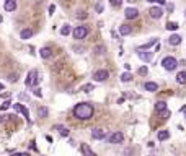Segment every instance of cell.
Here are the masks:
<instances>
[{"label": "cell", "instance_id": "14", "mask_svg": "<svg viewBox=\"0 0 186 156\" xmlns=\"http://www.w3.org/2000/svg\"><path fill=\"white\" fill-rule=\"evenodd\" d=\"M144 90L145 91H150V93H155L158 90V85L155 81H145L144 83Z\"/></svg>", "mask_w": 186, "mask_h": 156}, {"label": "cell", "instance_id": "31", "mask_svg": "<svg viewBox=\"0 0 186 156\" xmlns=\"http://www.w3.org/2000/svg\"><path fill=\"white\" fill-rule=\"evenodd\" d=\"M149 73V68H147V65H144V67H141L139 68V75H142V76H145Z\"/></svg>", "mask_w": 186, "mask_h": 156}, {"label": "cell", "instance_id": "4", "mask_svg": "<svg viewBox=\"0 0 186 156\" xmlns=\"http://www.w3.org/2000/svg\"><path fill=\"white\" fill-rule=\"evenodd\" d=\"M72 34H74V39H77V41H80V39H85L88 36V26H85V24H80V26H77V28L72 31Z\"/></svg>", "mask_w": 186, "mask_h": 156}, {"label": "cell", "instance_id": "28", "mask_svg": "<svg viewBox=\"0 0 186 156\" xmlns=\"http://www.w3.org/2000/svg\"><path fill=\"white\" fill-rule=\"evenodd\" d=\"M72 33V28H70V24H64L62 28H60V34L62 36H69Z\"/></svg>", "mask_w": 186, "mask_h": 156}, {"label": "cell", "instance_id": "23", "mask_svg": "<svg viewBox=\"0 0 186 156\" xmlns=\"http://www.w3.org/2000/svg\"><path fill=\"white\" fill-rule=\"evenodd\" d=\"M119 78H121V81H123V83H129V81L132 80V73H131L129 70H127V72H124L123 75L119 76Z\"/></svg>", "mask_w": 186, "mask_h": 156}, {"label": "cell", "instance_id": "7", "mask_svg": "<svg viewBox=\"0 0 186 156\" xmlns=\"http://www.w3.org/2000/svg\"><path fill=\"white\" fill-rule=\"evenodd\" d=\"M149 15H150V18H154V20H160V18L163 16V10H162L160 7H150L149 8Z\"/></svg>", "mask_w": 186, "mask_h": 156}, {"label": "cell", "instance_id": "46", "mask_svg": "<svg viewBox=\"0 0 186 156\" xmlns=\"http://www.w3.org/2000/svg\"><path fill=\"white\" fill-rule=\"evenodd\" d=\"M2 90H4V85L0 83V93H2Z\"/></svg>", "mask_w": 186, "mask_h": 156}, {"label": "cell", "instance_id": "49", "mask_svg": "<svg viewBox=\"0 0 186 156\" xmlns=\"http://www.w3.org/2000/svg\"><path fill=\"white\" fill-rule=\"evenodd\" d=\"M2 21H4V18H2V15H0V23H2Z\"/></svg>", "mask_w": 186, "mask_h": 156}, {"label": "cell", "instance_id": "35", "mask_svg": "<svg viewBox=\"0 0 186 156\" xmlns=\"http://www.w3.org/2000/svg\"><path fill=\"white\" fill-rule=\"evenodd\" d=\"M72 49H74L77 54H83V52H85V47H82V46H80V47H78V46H74Z\"/></svg>", "mask_w": 186, "mask_h": 156}, {"label": "cell", "instance_id": "40", "mask_svg": "<svg viewBox=\"0 0 186 156\" xmlns=\"http://www.w3.org/2000/svg\"><path fill=\"white\" fill-rule=\"evenodd\" d=\"M167 10H168V11H173V10H175V5H173V4H168V5H167Z\"/></svg>", "mask_w": 186, "mask_h": 156}, {"label": "cell", "instance_id": "44", "mask_svg": "<svg viewBox=\"0 0 186 156\" xmlns=\"http://www.w3.org/2000/svg\"><path fill=\"white\" fill-rule=\"evenodd\" d=\"M20 156H29V153H21Z\"/></svg>", "mask_w": 186, "mask_h": 156}, {"label": "cell", "instance_id": "5", "mask_svg": "<svg viewBox=\"0 0 186 156\" xmlns=\"http://www.w3.org/2000/svg\"><path fill=\"white\" fill-rule=\"evenodd\" d=\"M108 78H109L108 70H96V72L93 73V80L95 81H106Z\"/></svg>", "mask_w": 186, "mask_h": 156}, {"label": "cell", "instance_id": "34", "mask_svg": "<svg viewBox=\"0 0 186 156\" xmlns=\"http://www.w3.org/2000/svg\"><path fill=\"white\" fill-rule=\"evenodd\" d=\"M109 4H111V7H119L123 4V0H109Z\"/></svg>", "mask_w": 186, "mask_h": 156}, {"label": "cell", "instance_id": "17", "mask_svg": "<svg viewBox=\"0 0 186 156\" xmlns=\"http://www.w3.org/2000/svg\"><path fill=\"white\" fill-rule=\"evenodd\" d=\"M131 33H132V26H129V24H121L119 26V34L121 36H129Z\"/></svg>", "mask_w": 186, "mask_h": 156}, {"label": "cell", "instance_id": "42", "mask_svg": "<svg viewBox=\"0 0 186 156\" xmlns=\"http://www.w3.org/2000/svg\"><path fill=\"white\" fill-rule=\"evenodd\" d=\"M0 96H4V98H10V93H0Z\"/></svg>", "mask_w": 186, "mask_h": 156}, {"label": "cell", "instance_id": "6", "mask_svg": "<svg viewBox=\"0 0 186 156\" xmlns=\"http://www.w3.org/2000/svg\"><path fill=\"white\" fill-rule=\"evenodd\" d=\"M123 140H124L123 132H114V133H111V135H109L108 142L111 143V145H118V143H121Z\"/></svg>", "mask_w": 186, "mask_h": 156}, {"label": "cell", "instance_id": "37", "mask_svg": "<svg viewBox=\"0 0 186 156\" xmlns=\"http://www.w3.org/2000/svg\"><path fill=\"white\" fill-rule=\"evenodd\" d=\"M77 18H78V20H85V18H87V13H85V11H78Z\"/></svg>", "mask_w": 186, "mask_h": 156}, {"label": "cell", "instance_id": "47", "mask_svg": "<svg viewBox=\"0 0 186 156\" xmlns=\"http://www.w3.org/2000/svg\"><path fill=\"white\" fill-rule=\"evenodd\" d=\"M126 2H129V4H134V2H136V0H126Z\"/></svg>", "mask_w": 186, "mask_h": 156}, {"label": "cell", "instance_id": "38", "mask_svg": "<svg viewBox=\"0 0 186 156\" xmlns=\"http://www.w3.org/2000/svg\"><path fill=\"white\" fill-rule=\"evenodd\" d=\"M33 94H34V96H38V98L42 96V93H41V90H39V88H36V90L33 91Z\"/></svg>", "mask_w": 186, "mask_h": 156}, {"label": "cell", "instance_id": "33", "mask_svg": "<svg viewBox=\"0 0 186 156\" xmlns=\"http://www.w3.org/2000/svg\"><path fill=\"white\" fill-rule=\"evenodd\" d=\"M95 10H96V13H103V2H98L95 5Z\"/></svg>", "mask_w": 186, "mask_h": 156}, {"label": "cell", "instance_id": "1", "mask_svg": "<svg viewBox=\"0 0 186 156\" xmlns=\"http://www.w3.org/2000/svg\"><path fill=\"white\" fill-rule=\"evenodd\" d=\"M93 106L90 103H80L74 108V117L78 120H88L93 117Z\"/></svg>", "mask_w": 186, "mask_h": 156}, {"label": "cell", "instance_id": "10", "mask_svg": "<svg viewBox=\"0 0 186 156\" xmlns=\"http://www.w3.org/2000/svg\"><path fill=\"white\" fill-rule=\"evenodd\" d=\"M91 137L95 140H103L106 137V132L103 128H93V130H91Z\"/></svg>", "mask_w": 186, "mask_h": 156}, {"label": "cell", "instance_id": "9", "mask_svg": "<svg viewBox=\"0 0 186 156\" xmlns=\"http://www.w3.org/2000/svg\"><path fill=\"white\" fill-rule=\"evenodd\" d=\"M124 16H126L127 20H136V18L139 16V10L129 7V8H126V11H124Z\"/></svg>", "mask_w": 186, "mask_h": 156}, {"label": "cell", "instance_id": "8", "mask_svg": "<svg viewBox=\"0 0 186 156\" xmlns=\"http://www.w3.org/2000/svg\"><path fill=\"white\" fill-rule=\"evenodd\" d=\"M13 109H15V111H17V112H20V114H23V115H25V117H26V119H28V120H29V112H28V108H26L25 104L15 103V104H13Z\"/></svg>", "mask_w": 186, "mask_h": 156}, {"label": "cell", "instance_id": "26", "mask_svg": "<svg viewBox=\"0 0 186 156\" xmlns=\"http://www.w3.org/2000/svg\"><path fill=\"white\" fill-rule=\"evenodd\" d=\"M95 90V85L93 83H87V85H83V86H80V91H83V93H90V91H93Z\"/></svg>", "mask_w": 186, "mask_h": 156}, {"label": "cell", "instance_id": "2", "mask_svg": "<svg viewBox=\"0 0 186 156\" xmlns=\"http://www.w3.org/2000/svg\"><path fill=\"white\" fill-rule=\"evenodd\" d=\"M38 83H39V73H38V70H29L28 75H26L25 85H26V86H36Z\"/></svg>", "mask_w": 186, "mask_h": 156}, {"label": "cell", "instance_id": "25", "mask_svg": "<svg viewBox=\"0 0 186 156\" xmlns=\"http://www.w3.org/2000/svg\"><path fill=\"white\" fill-rule=\"evenodd\" d=\"M52 128L59 130V132H60V135H62V137H67V135H69V128H67V127H64V125H54Z\"/></svg>", "mask_w": 186, "mask_h": 156}, {"label": "cell", "instance_id": "21", "mask_svg": "<svg viewBox=\"0 0 186 156\" xmlns=\"http://www.w3.org/2000/svg\"><path fill=\"white\" fill-rule=\"evenodd\" d=\"M176 83H178V85H186V72H185V70L176 75Z\"/></svg>", "mask_w": 186, "mask_h": 156}, {"label": "cell", "instance_id": "30", "mask_svg": "<svg viewBox=\"0 0 186 156\" xmlns=\"http://www.w3.org/2000/svg\"><path fill=\"white\" fill-rule=\"evenodd\" d=\"M8 108H11V103H10V101H4V103H2V104H0V111H7V109Z\"/></svg>", "mask_w": 186, "mask_h": 156}, {"label": "cell", "instance_id": "22", "mask_svg": "<svg viewBox=\"0 0 186 156\" xmlns=\"http://www.w3.org/2000/svg\"><path fill=\"white\" fill-rule=\"evenodd\" d=\"M93 52H95L96 56H103V54L106 52V46H103V44L95 46V47H93Z\"/></svg>", "mask_w": 186, "mask_h": 156}, {"label": "cell", "instance_id": "36", "mask_svg": "<svg viewBox=\"0 0 186 156\" xmlns=\"http://www.w3.org/2000/svg\"><path fill=\"white\" fill-rule=\"evenodd\" d=\"M158 114H162V117H163V119H168V117H170V111H168V109H165V111L158 112Z\"/></svg>", "mask_w": 186, "mask_h": 156}, {"label": "cell", "instance_id": "48", "mask_svg": "<svg viewBox=\"0 0 186 156\" xmlns=\"http://www.w3.org/2000/svg\"><path fill=\"white\" fill-rule=\"evenodd\" d=\"M2 122H4V117H2V115H0V124H2Z\"/></svg>", "mask_w": 186, "mask_h": 156}, {"label": "cell", "instance_id": "43", "mask_svg": "<svg viewBox=\"0 0 186 156\" xmlns=\"http://www.w3.org/2000/svg\"><path fill=\"white\" fill-rule=\"evenodd\" d=\"M160 51V42H158V44H155V52H158Z\"/></svg>", "mask_w": 186, "mask_h": 156}, {"label": "cell", "instance_id": "41", "mask_svg": "<svg viewBox=\"0 0 186 156\" xmlns=\"http://www.w3.org/2000/svg\"><path fill=\"white\" fill-rule=\"evenodd\" d=\"M155 2H157V4H160V5H165L167 4V0H155Z\"/></svg>", "mask_w": 186, "mask_h": 156}, {"label": "cell", "instance_id": "27", "mask_svg": "<svg viewBox=\"0 0 186 156\" xmlns=\"http://www.w3.org/2000/svg\"><path fill=\"white\" fill-rule=\"evenodd\" d=\"M38 115L41 119H46L47 115H49V109H47V108H39L38 109Z\"/></svg>", "mask_w": 186, "mask_h": 156}, {"label": "cell", "instance_id": "18", "mask_svg": "<svg viewBox=\"0 0 186 156\" xmlns=\"http://www.w3.org/2000/svg\"><path fill=\"white\" fill-rule=\"evenodd\" d=\"M168 44L170 46H180L181 44V36L180 34H172L168 38Z\"/></svg>", "mask_w": 186, "mask_h": 156}, {"label": "cell", "instance_id": "13", "mask_svg": "<svg viewBox=\"0 0 186 156\" xmlns=\"http://www.w3.org/2000/svg\"><path fill=\"white\" fill-rule=\"evenodd\" d=\"M137 56H139V59L144 60V62H150L152 57H154V52H144V51H139L137 52Z\"/></svg>", "mask_w": 186, "mask_h": 156}, {"label": "cell", "instance_id": "11", "mask_svg": "<svg viewBox=\"0 0 186 156\" xmlns=\"http://www.w3.org/2000/svg\"><path fill=\"white\" fill-rule=\"evenodd\" d=\"M17 7H18L17 0H5V4H4L5 11H15L17 10Z\"/></svg>", "mask_w": 186, "mask_h": 156}, {"label": "cell", "instance_id": "3", "mask_svg": "<svg viewBox=\"0 0 186 156\" xmlns=\"http://www.w3.org/2000/svg\"><path fill=\"white\" fill-rule=\"evenodd\" d=\"M162 65H163V68H165L167 72H173V70L178 67V60H176L175 57L168 56V57H165V59L162 60Z\"/></svg>", "mask_w": 186, "mask_h": 156}, {"label": "cell", "instance_id": "16", "mask_svg": "<svg viewBox=\"0 0 186 156\" xmlns=\"http://www.w3.org/2000/svg\"><path fill=\"white\" fill-rule=\"evenodd\" d=\"M80 150H82V153H83V156H96L95 153H93V150H91L87 143H82V145H80Z\"/></svg>", "mask_w": 186, "mask_h": 156}, {"label": "cell", "instance_id": "12", "mask_svg": "<svg viewBox=\"0 0 186 156\" xmlns=\"http://www.w3.org/2000/svg\"><path fill=\"white\" fill-rule=\"evenodd\" d=\"M33 34H34V31H33L31 28H25V29H21L20 38L23 39V41H28L29 38H33Z\"/></svg>", "mask_w": 186, "mask_h": 156}, {"label": "cell", "instance_id": "20", "mask_svg": "<svg viewBox=\"0 0 186 156\" xmlns=\"http://www.w3.org/2000/svg\"><path fill=\"white\" fill-rule=\"evenodd\" d=\"M157 138H158V142L168 140V138H170V132H168V130H160V132L157 133Z\"/></svg>", "mask_w": 186, "mask_h": 156}, {"label": "cell", "instance_id": "15", "mask_svg": "<svg viewBox=\"0 0 186 156\" xmlns=\"http://www.w3.org/2000/svg\"><path fill=\"white\" fill-rule=\"evenodd\" d=\"M39 56H41V59H51V57H52V49L42 47L41 51H39Z\"/></svg>", "mask_w": 186, "mask_h": 156}, {"label": "cell", "instance_id": "19", "mask_svg": "<svg viewBox=\"0 0 186 156\" xmlns=\"http://www.w3.org/2000/svg\"><path fill=\"white\" fill-rule=\"evenodd\" d=\"M155 44H157V39H155V38H152L150 41H149V42H145V44H142L141 47L137 49V51H147V49H150L152 46H155Z\"/></svg>", "mask_w": 186, "mask_h": 156}, {"label": "cell", "instance_id": "24", "mask_svg": "<svg viewBox=\"0 0 186 156\" xmlns=\"http://www.w3.org/2000/svg\"><path fill=\"white\" fill-rule=\"evenodd\" d=\"M165 109H167L165 101H157V103H155V111L157 112H162V111H165Z\"/></svg>", "mask_w": 186, "mask_h": 156}, {"label": "cell", "instance_id": "32", "mask_svg": "<svg viewBox=\"0 0 186 156\" xmlns=\"http://www.w3.org/2000/svg\"><path fill=\"white\" fill-rule=\"evenodd\" d=\"M17 80H18V75H17V73H11V75H8V81H10V83H17Z\"/></svg>", "mask_w": 186, "mask_h": 156}, {"label": "cell", "instance_id": "39", "mask_svg": "<svg viewBox=\"0 0 186 156\" xmlns=\"http://www.w3.org/2000/svg\"><path fill=\"white\" fill-rule=\"evenodd\" d=\"M56 11V5H49V15H54Z\"/></svg>", "mask_w": 186, "mask_h": 156}, {"label": "cell", "instance_id": "45", "mask_svg": "<svg viewBox=\"0 0 186 156\" xmlns=\"http://www.w3.org/2000/svg\"><path fill=\"white\" fill-rule=\"evenodd\" d=\"M20 155H21V153H13L11 156H20Z\"/></svg>", "mask_w": 186, "mask_h": 156}, {"label": "cell", "instance_id": "29", "mask_svg": "<svg viewBox=\"0 0 186 156\" xmlns=\"http://www.w3.org/2000/svg\"><path fill=\"white\" fill-rule=\"evenodd\" d=\"M165 28L168 29V31H176V29H178V23H175V21H168Z\"/></svg>", "mask_w": 186, "mask_h": 156}]
</instances>
